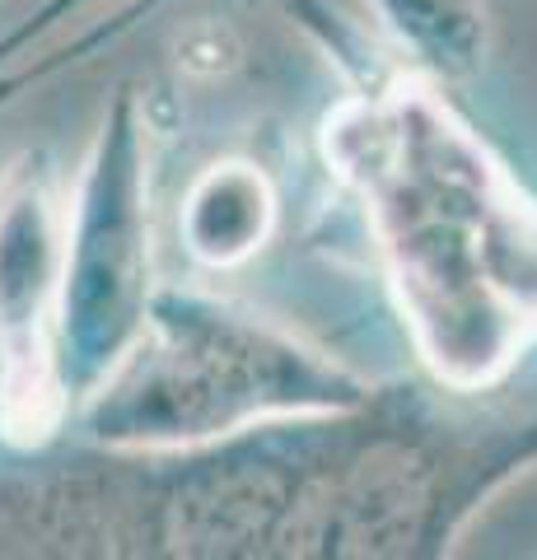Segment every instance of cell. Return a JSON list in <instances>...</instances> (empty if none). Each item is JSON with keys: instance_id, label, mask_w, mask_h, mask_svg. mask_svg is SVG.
Listing matches in <instances>:
<instances>
[{"instance_id": "2", "label": "cell", "mask_w": 537, "mask_h": 560, "mask_svg": "<svg viewBox=\"0 0 537 560\" xmlns=\"http://www.w3.org/2000/svg\"><path fill=\"white\" fill-rule=\"evenodd\" d=\"M365 401V378L257 313L164 290L131 355L84 401V420L117 448H187L281 416H346Z\"/></svg>"}, {"instance_id": "3", "label": "cell", "mask_w": 537, "mask_h": 560, "mask_svg": "<svg viewBox=\"0 0 537 560\" xmlns=\"http://www.w3.org/2000/svg\"><path fill=\"white\" fill-rule=\"evenodd\" d=\"M131 90L98 121L66 206L57 370L71 401H90L131 355L154 308L150 285V136Z\"/></svg>"}, {"instance_id": "1", "label": "cell", "mask_w": 537, "mask_h": 560, "mask_svg": "<svg viewBox=\"0 0 537 560\" xmlns=\"http://www.w3.org/2000/svg\"><path fill=\"white\" fill-rule=\"evenodd\" d=\"M323 154L365 206L435 383H500L537 346V201L411 75L346 98L323 121Z\"/></svg>"}, {"instance_id": "5", "label": "cell", "mask_w": 537, "mask_h": 560, "mask_svg": "<svg viewBox=\"0 0 537 560\" xmlns=\"http://www.w3.org/2000/svg\"><path fill=\"white\" fill-rule=\"evenodd\" d=\"M183 243L201 267H238L267 248L276 230V191L271 178L248 160L211 164L183 201Z\"/></svg>"}, {"instance_id": "6", "label": "cell", "mask_w": 537, "mask_h": 560, "mask_svg": "<svg viewBox=\"0 0 537 560\" xmlns=\"http://www.w3.org/2000/svg\"><path fill=\"white\" fill-rule=\"evenodd\" d=\"M378 24L416 61V70L435 80L472 75L487 57V5L481 0H370Z\"/></svg>"}, {"instance_id": "4", "label": "cell", "mask_w": 537, "mask_h": 560, "mask_svg": "<svg viewBox=\"0 0 537 560\" xmlns=\"http://www.w3.org/2000/svg\"><path fill=\"white\" fill-rule=\"evenodd\" d=\"M66 210L43 160H14L0 178V430L38 444L71 397L57 370V308Z\"/></svg>"}, {"instance_id": "7", "label": "cell", "mask_w": 537, "mask_h": 560, "mask_svg": "<svg viewBox=\"0 0 537 560\" xmlns=\"http://www.w3.org/2000/svg\"><path fill=\"white\" fill-rule=\"evenodd\" d=\"M84 5H90V0H51V5L38 10V20H28L20 33H10V43H28V38H38V33H51L57 24L71 20L75 10H84Z\"/></svg>"}]
</instances>
